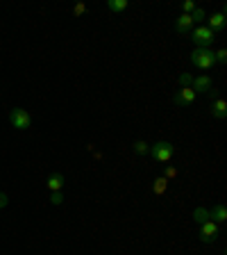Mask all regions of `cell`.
<instances>
[{"label":"cell","instance_id":"8fae6325","mask_svg":"<svg viewBox=\"0 0 227 255\" xmlns=\"http://www.w3.org/2000/svg\"><path fill=\"white\" fill-rule=\"evenodd\" d=\"M46 185H48V189H50V194H53V191H62L64 175L59 173V171H57V173H50V175H48V182H46Z\"/></svg>","mask_w":227,"mask_h":255},{"label":"cell","instance_id":"8992f818","mask_svg":"<svg viewBox=\"0 0 227 255\" xmlns=\"http://www.w3.org/2000/svg\"><path fill=\"white\" fill-rule=\"evenodd\" d=\"M193 101H196V91L191 89V87H182V89L173 96V103L180 107H189Z\"/></svg>","mask_w":227,"mask_h":255},{"label":"cell","instance_id":"52a82bcc","mask_svg":"<svg viewBox=\"0 0 227 255\" xmlns=\"http://www.w3.org/2000/svg\"><path fill=\"white\" fill-rule=\"evenodd\" d=\"M207 21H209V25H207V27H209L214 34H216V32H223V30H225V25H227V18H225V14H223V11L212 14Z\"/></svg>","mask_w":227,"mask_h":255},{"label":"cell","instance_id":"4fadbf2b","mask_svg":"<svg viewBox=\"0 0 227 255\" xmlns=\"http://www.w3.org/2000/svg\"><path fill=\"white\" fill-rule=\"evenodd\" d=\"M193 221H196L198 226L209 221V210H207V207H196V210H193Z\"/></svg>","mask_w":227,"mask_h":255},{"label":"cell","instance_id":"44dd1931","mask_svg":"<svg viewBox=\"0 0 227 255\" xmlns=\"http://www.w3.org/2000/svg\"><path fill=\"white\" fill-rule=\"evenodd\" d=\"M164 178H166V180H170V178H177V169H175V166H166Z\"/></svg>","mask_w":227,"mask_h":255},{"label":"cell","instance_id":"603a6c76","mask_svg":"<svg viewBox=\"0 0 227 255\" xmlns=\"http://www.w3.org/2000/svg\"><path fill=\"white\" fill-rule=\"evenodd\" d=\"M7 205H9V196L0 191V210H2V207H7Z\"/></svg>","mask_w":227,"mask_h":255},{"label":"cell","instance_id":"d6986e66","mask_svg":"<svg viewBox=\"0 0 227 255\" xmlns=\"http://www.w3.org/2000/svg\"><path fill=\"white\" fill-rule=\"evenodd\" d=\"M180 85H182V87H191V85H193V75L182 73V75H180Z\"/></svg>","mask_w":227,"mask_h":255},{"label":"cell","instance_id":"7a4b0ae2","mask_svg":"<svg viewBox=\"0 0 227 255\" xmlns=\"http://www.w3.org/2000/svg\"><path fill=\"white\" fill-rule=\"evenodd\" d=\"M191 39H193V43H196V48H209V43H214V39H216V34H214L212 30L207 25H198L191 30Z\"/></svg>","mask_w":227,"mask_h":255},{"label":"cell","instance_id":"277c9868","mask_svg":"<svg viewBox=\"0 0 227 255\" xmlns=\"http://www.w3.org/2000/svg\"><path fill=\"white\" fill-rule=\"evenodd\" d=\"M9 123L16 128V130H27V128L32 126L30 112L23 110V107H14V110L9 112Z\"/></svg>","mask_w":227,"mask_h":255},{"label":"cell","instance_id":"9a60e30c","mask_svg":"<svg viewBox=\"0 0 227 255\" xmlns=\"http://www.w3.org/2000/svg\"><path fill=\"white\" fill-rule=\"evenodd\" d=\"M166 189H168V180H166L164 175H161V178H157V180H154L152 191L157 194V196H161V194H166Z\"/></svg>","mask_w":227,"mask_h":255},{"label":"cell","instance_id":"e0dca14e","mask_svg":"<svg viewBox=\"0 0 227 255\" xmlns=\"http://www.w3.org/2000/svg\"><path fill=\"white\" fill-rule=\"evenodd\" d=\"M191 21H193V23H200V21H205V18H207V16H205V9H200V7H196V9H193V11H191Z\"/></svg>","mask_w":227,"mask_h":255},{"label":"cell","instance_id":"ffe728a7","mask_svg":"<svg viewBox=\"0 0 227 255\" xmlns=\"http://www.w3.org/2000/svg\"><path fill=\"white\" fill-rule=\"evenodd\" d=\"M214 55H216V62H221V64H225V62H227V50H225V48H221V50H216V53H214Z\"/></svg>","mask_w":227,"mask_h":255},{"label":"cell","instance_id":"30bf717a","mask_svg":"<svg viewBox=\"0 0 227 255\" xmlns=\"http://www.w3.org/2000/svg\"><path fill=\"white\" fill-rule=\"evenodd\" d=\"M212 114L216 119H221V121L227 117V101H225V98H221V96H218V98H214V101H212Z\"/></svg>","mask_w":227,"mask_h":255},{"label":"cell","instance_id":"3957f363","mask_svg":"<svg viewBox=\"0 0 227 255\" xmlns=\"http://www.w3.org/2000/svg\"><path fill=\"white\" fill-rule=\"evenodd\" d=\"M150 155H152L157 162H168L175 155V146L170 141H157L150 146Z\"/></svg>","mask_w":227,"mask_h":255},{"label":"cell","instance_id":"cb8c5ba5","mask_svg":"<svg viewBox=\"0 0 227 255\" xmlns=\"http://www.w3.org/2000/svg\"><path fill=\"white\" fill-rule=\"evenodd\" d=\"M193 9H196V2H191V0H186V2H184V14H191Z\"/></svg>","mask_w":227,"mask_h":255},{"label":"cell","instance_id":"ac0fdd59","mask_svg":"<svg viewBox=\"0 0 227 255\" xmlns=\"http://www.w3.org/2000/svg\"><path fill=\"white\" fill-rule=\"evenodd\" d=\"M50 203H53V205H62V203H64V194H62V191H53V194H50Z\"/></svg>","mask_w":227,"mask_h":255},{"label":"cell","instance_id":"7402d4cb","mask_svg":"<svg viewBox=\"0 0 227 255\" xmlns=\"http://www.w3.org/2000/svg\"><path fill=\"white\" fill-rule=\"evenodd\" d=\"M84 11H86V5H84V2H79V5H75L73 14H75V16H82V14H84Z\"/></svg>","mask_w":227,"mask_h":255},{"label":"cell","instance_id":"6da1fadb","mask_svg":"<svg viewBox=\"0 0 227 255\" xmlns=\"http://www.w3.org/2000/svg\"><path fill=\"white\" fill-rule=\"evenodd\" d=\"M191 64L196 69H202V71H209L216 64V55H214L212 48H196L191 53Z\"/></svg>","mask_w":227,"mask_h":255},{"label":"cell","instance_id":"5bb4252c","mask_svg":"<svg viewBox=\"0 0 227 255\" xmlns=\"http://www.w3.org/2000/svg\"><path fill=\"white\" fill-rule=\"evenodd\" d=\"M107 7H109L114 14H121V11H125L127 7H130V2H127V0H109Z\"/></svg>","mask_w":227,"mask_h":255},{"label":"cell","instance_id":"7c38bea8","mask_svg":"<svg viewBox=\"0 0 227 255\" xmlns=\"http://www.w3.org/2000/svg\"><path fill=\"white\" fill-rule=\"evenodd\" d=\"M209 219H212L214 223H225V221H227V210H225V205H214L212 210H209Z\"/></svg>","mask_w":227,"mask_h":255},{"label":"cell","instance_id":"9c48e42d","mask_svg":"<svg viewBox=\"0 0 227 255\" xmlns=\"http://www.w3.org/2000/svg\"><path fill=\"white\" fill-rule=\"evenodd\" d=\"M191 89L196 91H209V89H214V85H212V78L209 75H198V78H193V85H191Z\"/></svg>","mask_w":227,"mask_h":255},{"label":"cell","instance_id":"5b68a950","mask_svg":"<svg viewBox=\"0 0 227 255\" xmlns=\"http://www.w3.org/2000/svg\"><path fill=\"white\" fill-rule=\"evenodd\" d=\"M218 237V223H214L212 219L209 221H205L200 226V239L205 242V244H212V242H216Z\"/></svg>","mask_w":227,"mask_h":255},{"label":"cell","instance_id":"ba28073f","mask_svg":"<svg viewBox=\"0 0 227 255\" xmlns=\"http://www.w3.org/2000/svg\"><path fill=\"white\" fill-rule=\"evenodd\" d=\"M175 30L180 32V34H191V30H193V21H191L189 14H180L177 18H175Z\"/></svg>","mask_w":227,"mask_h":255},{"label":"cell","instance_id":"2e32d148","mask_svg":"<svg viewBox=\"0 0 227 255\" xmlns=\"http://www.w3.org/2000/svg\"><path fill=\"white\" fill-rule=\"evenodd\" d=\"M132 150L137 155H146V153H150V146L146 141H141V139H139V141H134L132 143Z\"/></svg>","mask_w":227,"mask_h":255}]
</instances>
